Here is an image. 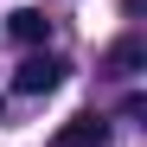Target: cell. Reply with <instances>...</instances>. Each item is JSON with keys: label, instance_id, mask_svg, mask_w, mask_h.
Segmentation results:
<instances>
[{"label": "cell", "instance_id": "1", "mask_svg": "<svg viewBox=\"0 0 147 147\" xmlns=\"http://www.w3.org/2000/svg\"><path fill=\"white\" fill-rule=\"evenodd\" d=\"M64 70H70L64 58H51V51H32L26 64L13 70V90H19V96H45V90H58V83H64Z\"/></svg>", "mask_w": 147, "mask_h": 147}, {"label": "cell", "instance_id": "2", "mask_svg": "<svg viewBox=\"0 0 147 147\" xmlns=\"http://www.w3.org/2000/svg\"><path fill=\"white\" fill-rule=\"evenodd\" d=\"M51 147H109V121L102 115H70L51 134Z\"/></svg>", "mask_w": 147, "mask_h": 147}, {"label": "cell", "instance_id": "3", "mask_svg": "<svg viewBox=\"0 0 147 147\" xmlns=\"http://www.w3.org/2000/svg\"><path fill=\"white\" fill-rule=\"evenodd\" d=\"M7 32H13L19 45H45V38H51V19H45L38 7H19V13L7 19Z\"/></svg>", "mask_w": 147, "mask_h": 147}]
</instances>
